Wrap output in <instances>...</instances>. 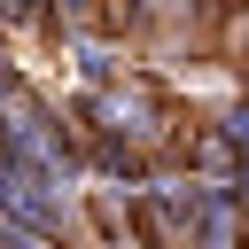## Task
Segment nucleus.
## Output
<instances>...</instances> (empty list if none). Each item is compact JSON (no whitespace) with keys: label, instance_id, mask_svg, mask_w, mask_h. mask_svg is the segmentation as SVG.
I'll list each match as a JSON object with an SVG mask.
<instances>
[{"label":"nucleus","instance_id":"1","mask_svg":"<svg viewBox=\"0 0 249 249\" xmlns=\"http://www.w3.org/2000/svg\"><path fill=\"white\" fill-rule=\"evenodd\" d=\"M8 8H31V0H8Z\"/></svg>","mask_w":249,"mask_h":249}]
</instances>
